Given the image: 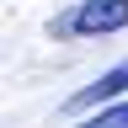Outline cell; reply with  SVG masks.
<instances>
[{
    "label": "cell",
    "instance_id": "obj_1",
    "mask_svg": "<svg viewBox=\"0 0 128 128\" xmlns=\"http://www.w3.org/2000/svg\"><path fill=\"white\" fill-rule=\"evenodd\" d=\"M128 27V0H80L54 22V38H107Z\"/></svg>",
    "mask_w": 128,
    "mask_h": 128
},
{
    "label": "cell",
    "instance_id": "obj_2",
    "mask_svg": "<svg viewBox=\"0 0 128 128\" xmlns=\"http://www.w3.org/2000/svg\"><path fill=\"white\" fill-rule=\"evenodd\" d=\"M123 91H128V59L112 64L107 75H96L86 91H75V96H70V112H91V107H102V102H118Z\"/></svg>",
    "mask_w": 128,
    "mask_h": 128
},
{
    "label": "cell",
    "instance_id": "obj_3",
    "mask_svg": "<svg viewBox=\"0 0 128 128\" xmlns=\"http://www.w3.org/2000/svg\"><path fill=\"white\" fill-rule=\"evenodd\" d=\"M86 128H128V102H118V107H107V112H96V118H91Z\"/></svg>",
    "mask_w": 128,
    "mask_h": 128
}]
</instances>
